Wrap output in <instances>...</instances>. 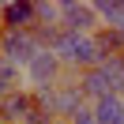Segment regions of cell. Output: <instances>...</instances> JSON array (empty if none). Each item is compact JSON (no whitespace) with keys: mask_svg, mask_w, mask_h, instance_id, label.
Wrapping results in <instances>:
<instances>
[{"mask_svg":"<svg viewBox=\"0 0 124 124\" xmlns=\"http://www.w3.org/2000/svg\"><path fill=\"white\" fill-rule=\"evenodd\" d=\"M83 105H90V101H86V94L79 90V79L68 75V79L53 90V120H71Z\"/></svg>","mask_w":124,"mask_h":124,"instance_id":"5b68a950","label":"cell"},{"mask_svg":"<svg viewBox=\"0 0 124 124\" xmlns=\"http://www.w3.org/2000/svg\"><path fill=\"white\" fill-rule=\"evenodd\" d=\"M68 124H98V116H94V105H83L75 116H71Z\"/></svg>","mask_w":124,"mask_h":124,"instance_id":"7c38bea8","label":"cell"},{"mask_svg":"<svg viewBox=\"0 0 124 124\" xmlns=\"http://www.w3.org/2000/svg\"><path fill=\"white\" fill-rule=\"evenodd\" d=\"M4 94H11V90H8V86H4V83H0V98H4Z\"/></svg>","mask_w":124,"mask_h":124,"instance_id":"4fadbf2b","label":"cell"},{"mask_svg":"<svg viewBox=\"0 0 124 124\" xmlns=\"http://www.w3.org/2000/svg\"><path fill=\"white\" fill-rule=\"evenodd\" d=\"M0 83L8 86V90H26V71L19 64H11V60L0 56Z\"/></svg>","mask_w":124,"mask_h":124,"instance_id":"30bf717a","label":"cell"},{"mask_svg":"<svg viewBox=\"0 0 124 124\" xmlns=\"http://www.w3.org/2000/svg\"><path fill=\"white\" fill-rule=\"evenodd\" d=\"M41 53L38 38H34V30H0V56L11 64H19V68H30V60Z\"/></svg>","mask_w":124,"mask_h":124,"instance_id":"7a4b0ae2","label":"cell"},{"mask_svg":"<svg viewBox=\"0 0 124 124\" xmlns=\"http://www.w3.org/2000/svg\"><path fill=\"white\" fill-rule=\"evenodd\" d=\"M56 124H68V120H56Z\"/></svg>","mask_w":124,"mask_h":124,"instance_id":"5bb4252c","label":"cell"},{"mask_svg":"<svg viewBox=\"0 0 124 124\" xmlns=\"http://www.w3.org/2000/svg\"><path fill=\"white\" fill-rule=\"evenodd\" d=\"M53 53L60 56V64L71 71V75H79V71H90V68H98V64H105V56H101L98 38H94V34H60V41L53 45Z\"/></svg>","mask_w":124,"mask_h":124,"instance_id":"6da1fadb","label":"cell"},{"mask_svg":"<svg viewBox=\"0 0 124 124\" xmlns=\"http://www.w3.org/2000/svg\"><path fill=\"white\" fill-rule=\"evenodd\" d=\"M90 105H94L98 124H124V98H120V94H109V98L90 101Z\"/></svg>","mask_w":124,"mask_h":124,"instance_id":"9c48e42d","label":"cell"},{"mask_svg":"<svg viewBox=\"0 0 124 124\" xmlns=\"http://www.w3.org/2000/svg\"><path fill=\"white\" fill-rule=\"evenodd\" d=\"M68 75L71 71L60 64V56L49 53V49H41V53L30 60V68H26V86H30V90H38V86H60Z\"/></svg>","mask_w":124,"mask_h":124,"instance_id":"277c9868","label":"cell"},{"mask_svg":"<svg viewBox=\"0 0 124 124\" xmlns=\"http://www.w3.org/2000/svg\"><path fill=\"white\" fill-rule=\"evenodd\" d=\"M34 113H38V105H34L30 86L26 90H11V94L0 98V124H26Z\"/></svg>","mask_w":124,"mask_h":124,"instance_id":"8992f818","label":"cell"},{"mask_svg":"<svg viewBox=\"0 0 124 124\" xmlns=\"http://www.w3.org/2000/svg\"><path fill=\"white\" fill-rule=\"evenodd\" d=\"M34 26H38L34 0H11V4H0V30H34Z\"/></svg>","mask_w":124,"mask_h":124,"instance_id":"52a82bcc","label":"cell"},{"mask_svg":"<svg viewBox=\"0 0 124 124\" xmlns=\"http://www.w3.org/2000/svg\"><path fill=\"white\" fill-rule=\"evenodd\" d=\"M34 11H38V26H60V4H53V0H38Z\"/></svg>","mask_w":124,"mask_h":124,"instance_id":"8fae6325","label":"cell"},{"mask_svg":"<svg viewBox=\"0 0 124 124\" xmlns=\"http://www.w3.org/2000/svg\"><path fill=\"white\" fill-rule=\"evenodd\" d=\"M79 90L86 94V101H101V98H109V94H116V83H113V75H109L105 68H90V71H79Z\"/></svg>","mask_w":124,"mask_h":124,"instance_id":"ba28073f","label":"cell"},{"mask_svg":"<svg viewBox=\"0 0 124 124\" xmlns=\"http://www.w3.org/2000/svg\"><path fill=\"white\" fill-rule=\"evenodd\" d=\"M60 30L64 34H98V11L86 0H60Z\"/></svg>","mask_w":124,"mask_h":124,"instance_id":"3957f363","label":"cell"}]
</instances>
